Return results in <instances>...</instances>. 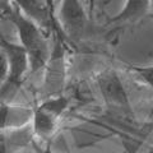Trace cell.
<instances>
[{"label": "cell", "instance_id": "cell-1", "mask_svg": "<svg viewBox=\"0 0 153 153\" xmlns=\"http://www.w3.org/2000/svg\"><path fill=\"white\" fill-rule=\"evenodd\" d=\"M8 17L16 26L19 44L23 46L28 55L30 73L33 74L41 70L45 66L51 52V47L49 46L42 28L23 16L16 7H13V10Z\"/></svg>", "mask_w": 153, "mask_h": 153}, {"label": "cell", "instance_id": "cell-2", "mask_svg": "<svg viewBox=\"0 0 153 153\" xmlns=\"http://www.w3.org/2000/svg\"><path fill=\"white\" fill-rule=\"evenodd\" d=\"M44 69V80L41 85L42 97L47 98L61 94L68 75V52L60 37L55 38Z\"/></svg>", "mask_w": 153, "mask_h": 153}, {"label": "cell", "instance_id": "cell-3", "mask_svg": "<svg viewBox=\"0 0 153 153\" xmlns=\"http://www.w3.org/2000/svg\"><path fill=\"white\" fill-rule=\"evenodd\" d=\"M69 100L63 94L44 98L42 102L35 108L32 119V130L35 138L49 140L57 131L59 121L66 112Z\"/></svg>", "mask_w": 153, "mask_h": 153}, {"label": "cell", "instance_id": "cell-4", "mask_svg": "<svg viewBox=\"0 0 153 153\" xmlns=\"http://www.w3.org/2000/svg\"><path fill=\"white\" fill-rule=\"evenodd\" d=\"M88 9L82 0H60L57 10V23L71 40H79L87 28Z\"/></svg>", "mask_w": 153, "mask_h": 153}, {"label": "cell", "instance_id": "cell-5", "mask_svg": "<svg viewBox=\"0 0 153 153\" xmlns=\"http://www.w3.org/2000/svg\"><path fill=\"white\" fill-rule=\"evenodd\" d=\"M97 85L106 106L121 112H131L130 101L121 78L114 69L101 71L97 75Z\"/></svg>", "mask_w": 153, "mask_h": 153}, {"label": "cell", "instance_id": "cell-6", "mask_svg": "<svg viewBox=\"0 0 153 153\" xmlns=\"http://www.w3.org/2000/svg\"><path fill=\"white\" fill-rule=\"evenodd\" d=\"M1 42V51L5 54L9 63V76L7 79V83L19 88L26 78V74L30 73V59L21 44L10 42L5 40L3 36Z\"/></svg>", "mask_w": 153, "mask_h": 153}, {"label": "cell", "instance_id": "cell-7", "mask_svg": "<svg viewBox=\"0 0 153 153\" xmlns=\"http://www.w3.org/2000/svg\"><path fill=\"white\" fill-rule=\"evenodd\" d=\"M35 108L25 105L5 102L0 105V135L9 130L26 128L32 124Z\"/></svg>", "mask_w": 153, "mask_h": 153}, {"label": "cell", "instance_id": "cell-8", "mask_svg": "<svg viewBox=\"0 0 153 153\" xmlns=\"http://www.w3.org/2000/svg\"><path fill=\"white\" fill-rule=\"evenodd\" d=\"M23 16L35 22L42 30L47 28L52 22V4L49 0H10Z\"/></svg>", "mask_w": 153, "mask_h": 153}, {"label": "cell", "instance_id": "cell-9", "mask_svg": "<svg viewBox=\"0 0 153 153\" xmlns=\"http://www.w3.org/2000/svg\"><path fill=\"white\" fill-rule=\"evenodd\" d=\"M152 0H126L121 10L110 19L111 23H134L147 16Z\"/></svg>", "mask_w": 153, "mask_h": 153}, {"label": "cell", "instance_id": "cell-10", "mask_svg": "<svg viewBox=\"0 0 153 153\" xmlns=\"http://www.w3.org/2000/svg\"><path fill=\"white\" fill-rule=\"evenodd\" d=\"M131 69L135 71L149 87L153 88V64L149 66H133Z\"/></svg>", "mask_w": 153, "mask_h": 153}, {"label": "cell", "instance_id": "cell-11", "mask_svg": "<svg viewBox=\"0 0 153 153\" xmlns=\"http://www.w3.org/2000/svg\"><path fill=\"white\" fill-rule=\"evenodd\" d=\"M9 76V63L5 54L3 51H0V87L7 82Z\"/></svg>", "mask_w": 153, "mask_h": 153}, {"label": "cell", "instance_id": "cell-12", "mask_svg": "<svg viewBox=\"0 0 153 153\" xmlns=\"http://www.w3.org/2000/svg\"><path fill=\"white\" fill-rule=\"evenodd\" d=\"M13 10V5L12 3H9L8 0H0V12L1 13H5L7 16L12 13Z\"/></svg>", "mask_w": 153, "mask_h": 153}, {"label": "cell", "instance_id": "cell-13", "mask_svg": "<svg viewBox=\"0 0 153 153\" xmlns=\"http://www.w3.org/2000/svg\"><path fill=\"white\" fill-rule=\"evenodd\" d=\"M32 148L35 149L36 153H59V152H54V151H51L49 147H41L38 143L36 142H33L32 143Z\"/></svg>", "mask_w": 153, "mask_h": 153}, {"label": "cell", "instance_id": "cell-14", "mask_svg": "<svg viewBox=\"0 0 153 153\" xmlns=\"http://www.w3.org/2000/svg\"><path fill=\"white\" fill-rule=\"evenodd\" d=\"M96 1H97V0H87V9H88V14H89V17L92 16V13H93V10H94Z\"/></svg>", "mask_w": 153, "mask_h": 153}, {"label": "cell", "instance_id": "cell-15", "mask_svg": "<svg viewBox=\"0 0 153 153\" xmlns=\"http://www.w3.org/2000/svg\"><path fill=\"white\" fill-rule=\"evenodd\" d=\"M0 153H12L10 149L7 147V144L1 140V138H0Z\"/></svg>", "mask_w": 153, "mask_h": 153}, {"label": "cell", "instance_id": "cell-16", "mask_svg": "<svg viewBox=\"0 0 153 153\" xmlns=\"http://www.w3.org/2000/svg\"><path fill=\"white\" fill-rule=\"evenodd\" d=\"M1 47H3V42H1V35H0V51H1Z\"/></svg>", "mask_w": 153, "mask_h": 153}, {"label": "cell", "instance_id": "cell-17", "mask_svg": "<svg viewBox=\"0 0 153 153\" xmlns=\"http://www.w3.org/2000/svg\"><path fill=\"white\" fill-rule=\"evenodd\" d=\"M152 5H153V0H152Z\"/></svg>", "mask_w": 153, "mask_h": 153}, {"label": "cell", "instance_id": "cell-18", "mask_svg": "<svg viewBox=\"0 0 153 153\" xmlns=\"http://www.w3.org/2000/svg\"><path fill=\"white\" fill-rule=\"evenodd\" d=\"M8 1H9V3H10V0H8Z\"/></svg>", "mask_w": 153, "mask_h": 153}]
</instances>
